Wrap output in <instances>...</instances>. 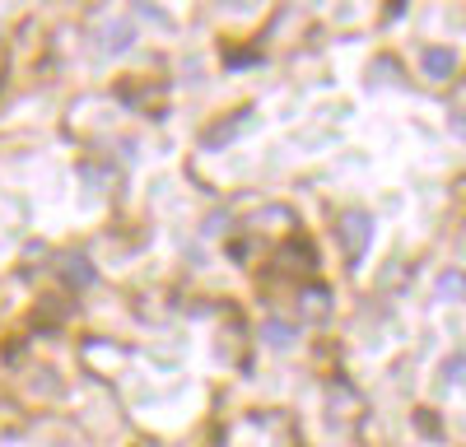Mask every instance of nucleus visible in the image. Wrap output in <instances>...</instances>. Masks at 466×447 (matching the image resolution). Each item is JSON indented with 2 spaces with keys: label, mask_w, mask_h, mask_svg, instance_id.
<instances>
[{
  "label": "nucleus",
  "mask_w": 466,
  "mask_h": 447,
  "mask_svg": "<svg viewBox=\"0 0 466 447\" xmlns=\"http://www.w3.org/2000/svg\"><path fill=\"white\" fill-rule=\"evenodd\" d=\"M336 238H340V247L350 252V261H360V256L369 252V243H373V219H369L364 210H345V214L336 219Z\"/></svg>",
  "instance_id": "nucleus-1"
},
{
  "label": "nucleus",
  "mask_w": 466,
  "mask_h": 447,
  "mask_svg": "<svg viewBox=\"0 0 466 447\" xmlns=\"http://www.w3.org/2000/svg\"><path fill=\"white\" fill-rule=\"evenodd\" d=\"M294 308H299L303 322H322V317L331 313V293H327L322 284H303V289L294 293Z\"/></svg>",
  "instance_id": "nucleus-2"
},
{
  "label": "nucleus",
  "mask_w": 466,
  "mask_h": 447,
  "mask_svg": "<svg viewBox=\"0 0 466 447\" xmlns=\"http://www.w3.org/2000/svg\"><path fill=\"white\" fill-rule=\"evenodd\" d=\"M420 70H424V80L443 84V80H452V74H457V56L448 47H430V52L420 56Z\"/></svg>",
  "instance_id": "nucleus-3"
},
{
  "label": "nucleus",
  "mask_w": 466,
  "mask_h": 447,
  "mask_svg": "<svg viewBox=\"0 0 466 447\" xmlns=\"http://www.w3.org/2000/svg\"><path fill=\"white\" fill-rule=\"evenodd\" d=\"M131 43H136V28H131V24H112V28L98 33V47H103L107 56H112V52H127Z\"/></svg>",
  "instance_id": "nucleus-4"
},
{
  "label": "nucleus",
  "mask_w": 466,
  "mask_h": 447,
  "mask_svg": "<svg viewBox=\"0 0 466 447\" xmlns=\"http://www.w3.org/2000/svg\"><path fill=\"white\" fill-rule=\"evenodd\" d=\"M66 280L80 284V289H89V284H94V266H89L85 256H66Z\"/></svg>",
  "instance_id": "nucleus-5"
},
{
  "label": "nucleus",
  "mask_w": 466,
  "mask_h": 447,
  "mask_svg": "<svg viewBox=\"0 0 466 447\" xmlns=\"http://www.w3.org/2000/svg\"><path fill=\"white\" fill-rule=\"evenodd\" d=\"M261 335H266V345H276V350L294 345V331H289L285 322H266V326H261Z\"/></svg>",
  "instance_id": "nucleus-6"
},
{
  "label": "nucleus",
  "mask_w": 466,
  "mask_h": 447,
  "mask_svg": "<svg viewBox=\"0 0 466 447\" xmlns=\"http://www.w3.org/2000/svg\"><path fill=\"white\" fill-rule=\"evenodd\" d=\"M439 293H448V298H466V275H461V271H448V275L439 280Z\"/></svg>",
  "instance_id": "nucleus-7"
},
{
  "label": "nucleus",
  "mask_w": 466,
  "mask_h": 447,
  "mask_svg": "<svg viewBox=\"0 0 466 447\" xmlns=\"http://www.w3.org/2000/svg\"><path fill=\"white\" fill-rule=\"evenodd\" d=\"M248 122H252V112H238V117H233L228 126H215V131H210V144H219V140H228L233 131H238V126H248Z\"/></svg>",
  "instance_id": "nucleus-8"
},
{
  "label": "nucleus",
  "mask_w": 466,
  "mask_h": 447,
  "mask_svg": "<svg viewBox=\"0 0 466 447\" xmlns=\"http://www.w3.org/2000/svg\"><path fill=\"white\" fill-rule=\"evenodd\" d=\"M452 126H457V131L466 135V112H457V117H452Z\"/></svg>",
  "instance_id": "nucleus-9"
}]
</instances>
